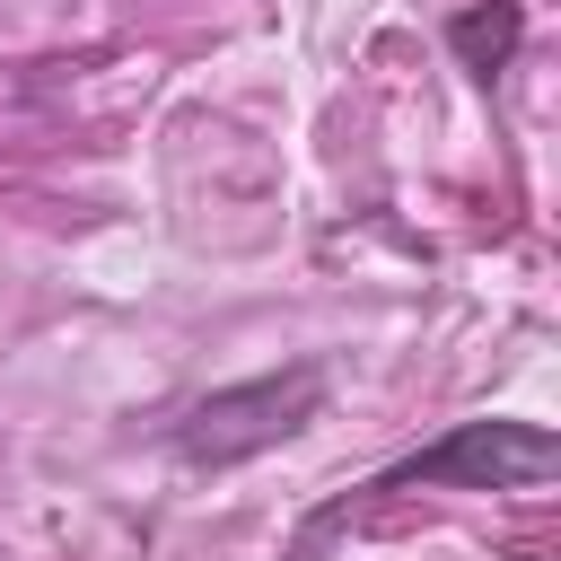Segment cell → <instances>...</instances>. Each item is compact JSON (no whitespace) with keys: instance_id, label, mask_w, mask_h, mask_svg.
<instances>
[{"instance_id":"3","label":"cell","mask_w":561,"mask_h":561,"mask_svg":"<svg viewBox=\"0 0 561 561\" xmlns=\"http://www.w3.org/2000/svg\"><path fill=\"white\" fill-rule=\"evenodd\" d=\"M517 44H526V9H517V0H473V9L447 18V53H456L482 88L517 61Z\"/></svg>"},{"instance_id":"2","label":"cell","mask_w":561,"mask_h":561,"mask_svg":"<svg viewBox=\"0 0 561 561\" xmlns=\"http://www.w3.org/2000/svg\"><path fill=\"white\" fill-rule=\"evenodd\" d=\"M316 412H324V359H289V368H272V377L210 386V394L167 430V447H175L184 465H210V473H219V465H245V456L298 438Z\"/></svg>"},{"instance_id":"1","label":"cell","mask_w":561,"mask_h":561,"mask_svg":"<svg viewBox=\"0 0 561 561\" xmlns=\"http://www.w3.org/2000/svg\"><path fill=\"white\" fill-rule=\"evenodd\" d=\"M552 473H561V438H552L543 421L482 412V421H456V430H438L430 447H412V456L377 465L359 491H342L333 508H316V526H307V535L342 526L359 500H403V491H543Z\"/></svg>"}]
</instances>
